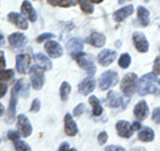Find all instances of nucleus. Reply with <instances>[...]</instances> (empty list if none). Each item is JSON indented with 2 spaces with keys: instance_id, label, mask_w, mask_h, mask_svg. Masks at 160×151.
I'll use <instances>...</instances> for the list:
<instances>
[{
  "instance_id": "nucleus-18",
  "label": "nucleus",
  "mask_w": 160,
  "mask_h": 151,
  "mask_svg": "<svg viewBox=\"0 0 160 151\" xmlns=\"http://www.w3.org/2000/svg\"><path fill=\"white\" fill-rule=\"evenodd\" d=\"M64 126H66V133L69 137H75L78 134V126L73 122V119L69 114H67L66 118H64Z\"/></svg>"
},
{
  "instance_id": "nucleus-23",
  "label": "nucleus",
  "mask_w": 160,
  "mask_h": 151,
  "mask_svg": "<svg viewBox=\"0 0 160 151\" xmlns=\"http://www.w3.org/2000/svg\"><path fill=\"white\" fill-rule=\"evenodd\" d=\"M28 56L26 54H20L16 56V70L19 74H26V70L28 66Z\"/></svg>"
},
{
  "instance_id": "nucleus-39",
  "label": "nucleus",
  "mask_w": 160,
  "mask_h": 151,
  "mask_svg": "<svg viewBox=\"0 0 160 151\" xmlns=\"http://www.w3.org/2000/svg\"><path fill=\"white\" fill-rule=\"evenodd\" d=\"M6 92H7V86H6V83L0 82V98H3L4 95H6Z\"/></svg>"
},
{
  "instance_id": "nucleus-5",
  "label": "nucleus",
  "mask_w": 160,
  "mask_h": 151,
  "mask_svg": "<svg viewBox=\"0 0 160 151\" xmlns=\"http://www.w3.org/2000/svg\"><path fill=\"white\" fill-rule=\"evenodd\" d=\"M75 59L78 60V63H79L80 67L86 70L89 76H92V75L95 74V71H96V67H95V64H93V62H92V58H91V56H88V55L80 52L79 55H76V56H75Z\"/></svg>"
},
{
  "instance_id": "nucleus-17",
  "label": "nucleus",
  "mask_w": 160,
  "mask_h": 151,
  "mask_svg": "<svg viewBox=\"0 0 160 151\" xmlns=\"http://www.w3.org/2000/svg\"><path fill=\"white\" fill-rule=\"evenodd\" d=\"M95 88V80L92 79V76H89L87 79H84L79 86V91L83 95H89Z\"/></svg>"
},
{
  "instance_id": "nucleus-20",
  "label": "nucleus",
  "mask_w": 160,
  "mask_h": 151,
  "mask_svg": "<svg viewBox=\"0 0 160 151\" xmlns=\"http://www.w3.org/2000/svg\"><path fill=\"white\" fill-rule=\"evenodd\" d=\"M88 42H89V44H92L93 47H102L106 44V36L100 32H92L88 36Z\"/></svg>"
},
{
  "instance_id": "nucleus-34",
  "label": "nucleus",
  "mask_w": 160,
  "mask_h": 151,
  "mask_svg": "<svg viewBox=\"0 0 160 151\" xmlns=\"http://www.w3.org/2000/svg\"><path fill=\"white\" fill-rule=\"evenodd\" d=\"M153 72H155V75H160V56L155 59V63H153Z\"/></svg>"
},
{
  "instance_id": "nucleus-42",
  "label": "nucleus",
  "mask_w": 160,
  "mask_h": 151,
  "mask_svg": "<svg viewBox=\"0 0 160 151\" xmlns=\"http://www.w3.org/2000/svg\"><path fill=\"white\" fill-rule=\"evenodd\" d=\"M6 67V59H4V54L3 51H0V70Z\"/></svg>"
},
{
  "instance_id": "nucleus-8",
  "label": "nucleus",
  "mask_w": 160,
  "mask_h": 151,
  "mask_svg": "<svg viewBox=\"0 0 160 151\" xmlns=\"http://www.w3.org/2000/svg\"><path fill=\"white\" fill-rule=\"evenodd\" d=\"M83 46H84V44H83V40L80 39V38H72V39L68 40V43H67V49H68V52L75 58L76 55H79L80 52H82Z\"/></svg>"
},
{
  "instance_id": "nucleus-11",
  "label": "nucleus",
  "mask_w": 160,
  "mask_h": 151,
  "mask_svg": "<svg viewBox=\"0 0 160 151\" xmlns=\"http://www.w3.org/2000/svg\"><path fill=\"white\" fill-rule=\"evenodd\" d=\"M116 131L122 138H129L133 133L132 124H129L126 120H119L116 123Z\"/></svg>"
},
{
  "instance_id": "nucleus-10",
  "label": "nucleus",
  "mask_w": 160,
  "mask_h": 151,
  "mask_svg": "<svg viewBox=\"0 0 160 151\" xmlns=\"http://www.w3.org/2000/svg\"><path fill=\"white\" fill-rule=\"evenodd\" d=\"M44 48H46V51L48 52V55L51 58H60L63 55V48L62 46H60L59 43L56 42H52V40H47L46 46H44Z\"/></svg>"
},
{
  "instance_id": "nucleus-47",
  "label": "nucleus",
  "mask_w": 160,
  "mask_h": 151,
  "mask_svg": "<svg viewBox=\"0 0 160 151\" xmlns=\"http://www.w3.org/2000/svg\"><path fill=\"white\" fill-rule=\"evenodd\" d=\"M3 42H4V36L2 35V32H0V46H2V44H3Z\"/></svg>"
},
{
  "instance_id": "nucleus-14",
  "label": "nucleus",
  "mask_w": 160,
  "mask_h": 151,
  "mask_svg": "<svg viewBox=\"0 0 160 151\" xmlns=\"http://www.w3.org/2000/svg\"><path fill=\"white\" fill-rule=\"evenodd\" d=\"M8 42H9V46L12 48H22L24 44L27 43V39L22 32H16V34L9 35Z\"/></svg>"
},
{
  "instance_id": "nucleus-3",
  "label": "nucleus",
  "mask_w": 160,
  "mask_h": 151,
  "mask_svg": "<svg viewBox=\"0 0 160 151\" xmlns=\"http://www.w3.org/2000/svg\"><path fill=\"white\" fill-rule=\"evenodd\" d=\"M138 76L135 74H127L126 76L123 78V82H122V91L126 96H131V95L136 91L138 88Z\"/></svg>"
},
{
  "instance_id": "nucleus-9",
  "label": "nucleus",
  "mask_w": 160,
  "mask_h": 151,
  "mask_svg": "<svg viewBox=\"0 0 160 151\" xmlns=\"http://www.w3.org/2000/svg\"><path fill=\"white\" fill-rule=\"evenodd\" d=\"M133 43H135V47L139 52H147L148 51V42H147V38L144 36L143 34L140 32H135L133 34Z\"/></svg>"
},
{
  "instance_id": "nucleus-16",
  "label": "nucleus",
  "mask_w": 160,
  "mask_h": 151,
  "mask_svg": "<svg viewBox=\"0 0 160 151\" xmlns=\"http://www.w3.org/2000/svg\"><path fill=\"white\" fill-rule=\"evenodd\" d=\"M33 60L36 62V66L42 67L43 70H51L52 68L51 60H49L47 55H44V54H35L33 55Z\"/></svg>"
},
{
  "instance_id": "nucleus-31",
  "label": "nucleus",
  "mask_w": 160,
  "mask_h": 151,
  "mask_svg": "<svg viewBox=\"0 0 160 151\" xmlns=\"http://www.w3.org/2000/svg\"><path fill=\"white\" fill-rule=\"evenodd\" d=\"M80 6H82V9H83V11L86 12V13H91V12L93 11L92 4L89 3V2H87V0H86V2H82V3H80Z\"/></svg>"
},
{
  "instance_id": "nucleus-7",
  "label": "nucleus",
  "mask_w": 160,
  "mask_h": 151,
  "mask_svg": "<svg viewBox=\"0 0 160 151\" xmlns=\"http://www.w3.org/2000/svg\"><path fill=\"white\" fill-rule=\"evenodd\" d=\"M18 128H19V133L26 138L32 134V126L26 115H19L18 117Z\"/></svg>"
},
{
  "instance_id": "nucleus-26",
  "label": "nucleus",
  "mask_w": 160,
  "mask_h": 151,
  "mask_svg": "<svg viewBox=\"0 0 160 151\" xmlns=\"http://www.w3.org/2000/svg\"><path fill=\"white\" fill-rule=\"evenodd\" d=\"M89 103H91L93 115H95V117H99V115L103 112V108H102V104H100L99 99L96 96H91V98H89Z\"/></svg>"
},
{
  "instance_id": "nucleus-12",
  "label": "nucleus",
  "mask_w": 160,
  "mask_h": 151,
  "mask_svg": "<svg viewBox=\"0 0 160 151\" xmlns=\"http://www.w3.org/2000/svg\"><path fill=\"white\" fill-rule=\"evenodd\" d=\"M8 20L11 22L12 24H15L16 27L22 28V29H27L28 28V23H27V19L20 13L16 12H9L8 13Z\"/></svg>"
},
{
  "instance_id": "nucleus-46",
  "label": "nucleus",
  "mask_w": 160,
  "mask_h": 151,
  "mask_svg": "<svg viewBox=\"0 0 160 151\" xmlns=\"http://www.w3.org/2000/svg\"><path fill=\"white\" fill-rule=\"evenodd\" d=\"M3 114H4V107H3V104L0 103V117H2Z\"/></svg>"
},
{
  "instance_id": "nucleus-36",
  "label": "nucleus",
  "mask_w": 160,
  "mask_h": 151,
  "mask_svg": "<svg viewBox=\"0 0 160 151\" xmlns=\"http://www.w3.org/2000/svg\"><path fill=\"white\" fill-rule=\"evenodd\" d=\"M40 110V100L39 99H35L32 102V107H31V111L32 112H36Z\"/></svg>"
},
{
  "instance_id": "nucleus-30",
  "label": "nucleus",
  "mask_w": 160,
  "mask_h": 151,
  "mask_svg": "<svg viewBox=\"0 0 160 151\" xmlns=\"http://www.w3.org/2000/svg\"><path fill=\"white\" fill-rule=\"evenodd\" d=\"M12 76H13L12 70H3V71H0V80L2 82H7V80L12 79Z\"/></svg>"
},
{
  "instance_id": "nucleus-24",
  "label": "nucleus",
  "mask_w": 160,
  "mask_h": 151,
  "mask_svg": "<svg viewBox=\"0 0 160 151\" xmlns=\"http://www.w3.org/2000/svg\"><path fill=\"white\" fill-rule=\"evenodd\" d=\"M138 16H139V22L142 26H148V22H149V12L147 8L144 7H138Z\"/></svg>"
},
{
  "instance_id": "nucleus-45",
  "label": "nucleus",
  "mask_w": 160,
  "mask_h": 151,
  "mask_svg": "<svg viewBox=\"0 0 160 151\" xmlns=\"http://www.w3.org/2000/svg\"><path fill=\"white\" fill-rule=\"evenodd\" d=\"M48 3L51 6H59V0H48Z\"/></svg>"
},
{
  "instance_id": "nucleus-13",
  "label": "nucleus",
  "mask_w": 160,
  "mask_h": 151,
  "mask_svg": "<svg viewBox=\"0 0 160 151\" xmlns=\"http://www.w3.org/2000/svg\"><path fill=\"white\" fill-rule=\"evenodd\" d=\"M115 58H116V52L112 51V49H103V51L98 55V60L102 66L111 64L115 60Z\"/></svg>"
},
{
  "instance_id": "nucleus-51",
  "label": "nucleus",
  "mask_w": 160,
  "mask_h": 151,
  "mask_svg": "<svg viewBox=\"0 0 160 151\" xmlns=\"http://www.w3.org/2000/svg\"><path fill=\"white\" fill-rule=\"evenodd\" d=\"M119 2H124V0H119Z\"/></svg>"
},
{
  "instance_id": "nucleus-41",
  "label": "nucleus",
  "mask_w": 160,
  "mask_h": 151,
  "mask_svg": "<svg viewBox=\"0 0 160 151\" xmlns=\"http://www.w3.org/2000/svg\"><path fill=\"white\" fill-rule=\"evenodd\" d=\"M106 151H126V150L123 147H119V146H108Z\"/></svg>"
},
{
  "instance_id": "nucleus-22",
  "label": "nucleus",
  "mask_w": 160,
  "mask_h": 151,
  "mask_svg": "<svg viewBox=\"0 0 160 151\" xmlns=\"http://www.w3.org/2000/svg\"><path fill=\"white\" fill-rule=\"evenodd\" d=\"M107 102H108V104L111 106V107H120V106H126V103H127V102H123V98L119 96L115 91H111L108 94Z\"/></svg>"
},
{
  "instance_id": "nucleus-27",
  "label": "nucleus",
  "mask_w": 160,
  "mask_h": 151,
  "mask_svg": "<svg viewBox=\"0 0 160 151\" xmlns=\"http://www.w3.org/2000/svg\"><path fill=\"white\" fill-rule=\"evenodd\" d=\"M59 92H60V98H62V100H67V98L69 96V92H71V86H69L67 82H63Z\"/></svg>"
},
{
  "instance_id": "nucleus-48",
  "label": "nucleus",
  "mask_w": 160,
  "mask_h": 151,
  "mask_svg": "<svg viewBox=\"0 0 160 151\" xmlns=\"http://www.w3.org/2000/svg\"><path fill=\"white\" fill-rule=\"evenodd\" d=\"M91 2H93V3H100V2H103V0H91Z\"/></svg>"
},
{
  "instance_id": "nucleus-2",
  "label": "nucleus",
  "mask_w": 160,
  "mask_h": 151,
  "mask_svg": "<svg viewBox=\"0 0 160 151\" xmlns=\"http://www.w3.org/2000/svg\"><path fill=\"white\" fill-rule=\"evenodd\" d=\"M20 87H22V80H19L15 84V87L12 90V95H11V100H9V108L7 111V123H12L16 115H15V110H16V104H18V94L20 92Z\"/></svg>"
},
{
  "instance_id": "nucleus-40",
  "label": "nucleus",
  "mask_w": 160,
  "mask_h": 151,
  "mask_svg": "<svg viewBox=\"0 0 160 151\" xmlns=\"http://www.w3.org/2000/svg\"><path fill=\"white\" fill-rule=\"evenodd\" d=\"M8 138L15 142V140L19 139V133H16V131H9V133H8Z\"/></svg>"
},
{
  "instance_id": "nucleus-21",
  "label": "nucleus",
  "mask_w": 160,
  "mask_h": 151,
  "mask_svg": "<svg viewBox=\"0 0 160 151\" xmlns=\"http://www.w3.org/2000/svg\"><path fill=\"white\" fill-rule=\"evenodd\" d=\"M135 117H136L139 120H143V119H146L147 118V115H148V106L146 102H139L136 104V107H135Z\"/></svg>"
},
{
  "instance_id": "nucleus-4",
  "label": "nucleus",
  "mask_w": 160,
  "mask_h": 151,
  "mask_svg": "<svg viewBox=\"0 0 160 151\" xmlns=\"http://www.w3.org/2000/svg\"><path fill=\"white\" fill-rule=\"evenodd\" d=\"M118 82V72L116 71H107L104 72L99 79V87L100 90H108L109 87L115 86Z\"/></svg>"
},
{
  "instance_id": "nucleus-19",
  "label": "nucleus",
  "mask_w": 160,
  "mask_h": 151,
  "mask_svg": "<svg viewBox=\"0 0 160 151\" xmlns=\"http://www.w3.org/2000/svg\"><path fill=\"white\" fill-rule=\"evenodd\" d=\"M132 12H133V7L132 6H127V7H123V8L118 9V11H115L113 18H115L116 22H123V20L127 19L129 15H132Z\"/></svg>"
},
{
  "instance_id": "nucleus-33",
  "label": "nucleus",
  "mask_w": 160,
  "mask_h": 151,
  "mask_svg": "<svg viewBox=\"0 0 160 151\" xmlns=\"http://www.w3.org/2000/svg\"><path fill=\"white\" fill-rule=\"evenodd\" d=\"M152 119H153L155 123H159V124H160V107H156V108L153 110V112H152Z\"/></svg>"
},
{
  "instance_id": "nucleus-50",
  "label": "nucleus",
  "mask_w": 160,
  "mask_h": 151,
  "mask_svg": "<svg viewBox=\"0 0 160 151\" xmlns=\"http://www.w3.org/2000/svg\"><path fill=\"white\" fill-rule=\"evenodd\" d=\"M68 151H76V150H75V148H71V150H68Z\"/></svg>"
},
{
  "instance_id": "nucleus-32",
  "label": "nucleus",
  "mask_w": 160,
  "mask_h": 151,
  "mask_svg": "<svg viewBox=\"0 0 160 151\" xmlns=\"http://www.w3.org/2000/svg\"><path fill=\"white\" fill-rule=\"evenodd\" d=\"M75 4H76V0H59V6L60 7H73Z\"/></svg>"
},
{
  "instance_id": "nucleus-25",
  "label": "nucleus",
  "mask_w": 160,
  "mask_h": 151,
  "mask_svg": "<svg viewBox=\"0 0 160 151\" xmlns=\"http://www.w3.org/2000/svg\"><path fill=\"white\" fill-rule=\"evenodd\" d=\"M153 135L155 134H153V131L151 128H149V127H144L142 131L139 133L138 137H139V139L142 140V142H151V140L153 139Z\"/></svg>"
},
{
  "instance_id": "nucleus-1",
  "label": "nucleus",
  "mask_w": 160,
  "mask_h": 151,
  "mask_svg": "<svg viewBox=\"0 0 160 151\" xmlns=\"http://www.w3.org/2000/svg\"><path fill=\"white\" fill-rule=\"evenodd\" d=\"M159 79L155 78L153 74H147L139 80V84H138V94L140 96H144V95H148V94H160V90H159Z\"/></svg>"
},
{
  "instance_id": "nucleus-44",
  "label": "nucleus",
  "mask_w": 160,
  "mask_h": 151,
  "mask_svg": "<svg viewBox=\"0 0 160 151\" xmlns=\"http://www.w3.org/2000/svg\"><path fill=\"white\" fill-rule=\"evenodd\" d=\"M139 128H142V126H140V123H139V122H135V123L132 124V130L135 131V130H139Z\"/></svg>"
},
{
  "instance_id": "nucleus-38",
  "label": "nucleus",
  "mask_w": 160,
  "mask_h": 151,
  "mask_svg": "<svg viewBox=\"0 0 160 151\" xmlns=\"http://www.w3.org/2000/svg\"><path fill=\"white\" fill-rule=\"evenodd\" d=\"M107 138H108L107 133H104V131H103L102 134L99 135V143H100V144H104V143L107 142Z\"/></svg>"
},
{
  "instance_id": "nucleus-49",
  "label": "nucleus",
  "mask_w": 160,
  "mask_h": 151,
  "mask_svg": "<svg viewBox=\"0 0 160 151\" xmlns=\"http://www.w3.org/2000/svg\"><path fill=\"white\" fill-rule=\"evenodd\" d=\"M133 151H144V148H136V150H133Z\"/></svg>"
},
{
  "instance_id": "nucleus-37",
  "label": "nucleus",
  "mask_w": 160,
  "mask_h": 151,
  "mask_svg": "<svg viewBox=\"0 0 160 151\" xmlns=\"http://www.w3.org/2000/svg\"><path fill=\"white\" fill-rule=\"evenodd\" d=\"M84 112V104H79L76 108H75L73 111V115H76V117H79V115H82Z\"/></svg>"
},
{
  "instance_id": "nucleus-29",
  "label": "nucleus",
  "mask_w": 160,
  "mask_h": 151,
  "mask_svg": "<svg viewBox=\"0 0 160 151\" xmlns=\"http://www.w3.org/2000/svg\"><path fill=\"white\" fill-rule=\"evenodd\" d=\"M15 150L16 151H31V147H29V144H27L26 142H23V140H15Z\"/></svg>"
},
{
  "instance_id": "nucleus-28",
  "label": "nucleus",
  "mask_w": 160,
  "mask_h": 151,
  "mask_svg": "<svg viewBox=\"0 0 160 151\" xmlns=\"http://www.w3.org/2000/svg\"><path fill=\"white\" fill-rule=\"evenodd\" d=\"M129 64H131V56L128 54H123L122 56L119 58V66L122 68H128Z\"/></svg>"
},
{
  "instance_id": "nucleus-43",
  "label": "nucleus",
  "mask_w": 160,
  "mask_h": 151,
  "mask_svg": "<svg viewBox=\"0 0 160 151\" xmlns=\"http://www.w3.org/2000/svg\"><path fill=\"white\" fill-rule=\"evenodd\" d=\"M68 150H69V144L68 143H63L59 147V151H68Z\"/></svg>"
},
{
  "instance_id": "nucleus-35",
  "label": "nucleus",
  "mask_w": 160,
  "mask_h": 151,
  "mask_svg": "<svg viewBox=\"0 0 160 151\" xmlns=\"http://www.w3.org/2000/svg\"><path fill=\"white\" fill-rule=\"evenodd\" d=\"M52 38H53L52 34H42V35H40V36L38 38V42L42 43V42H44V40H48V39H52Z\"/></svg>"
},
{
  "instance_id": "nucleus-6",
  "label": "nucleus",
  "mask_w": 160,
  "mask_h": 151,
  "mask_svg": "<svg viewBox=\"0 0 160 151\" xmlns=\"http://www.w3.org/2000/svg\"><path fill=\"white\" fill-rule=\"evenodd\" d=\"M31 82H32V87L35 90H40L44 84V72H43V68L39 67V66H33L31 68Z\"/></svg>"
},
{
  "instance_id": "nucleus-15",
  "label": "nucleus",
  "mask_w": 160,
  "mask_h": 151,
  "mask_svg": "<svg viewBox=\"0 0 160 151\" xmlns=\"http://www.w3.org/2000/svg\"><path fill=\"white\" fill-rule=\"evenodd\" d=\"M22 12H23V15H26L29 22H36V19H38L36 11L33 9L32 4L29 2H27V0L22 3Z\"/></svg>"
}]
</instances>
